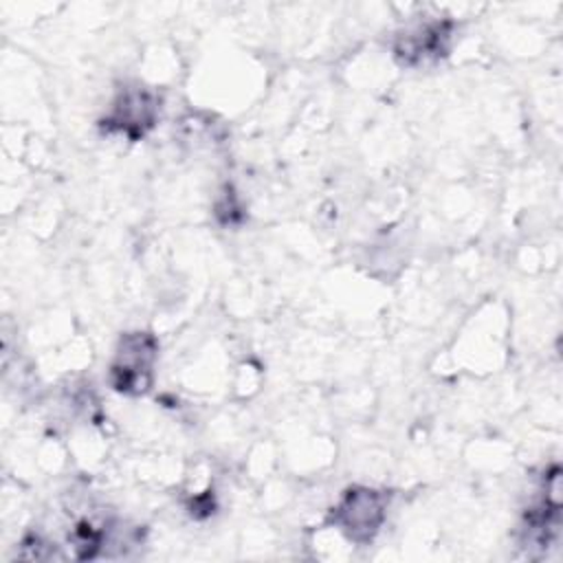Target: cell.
Returning <instances> with one entry per match:
<instances>
[{
  "instance_id": "1",
  "label": "cell",
  "mask_w": 563,
  "mask_h": 563,
  "mask_svg": "<svg viewBox=\"0 0 563 563\" xmlns=\"http://www.w3.org/2000/svg\"><path fill=\"white\" fill-rule=\"evenodd\" d=\"M152 358H154V341L150 336H141V334L128 336L112 367L114 376H119L114 380L117 389L145 391L150 385Z\"/></svg>"
},
{
  "instance_id": "2",
  "label": "cell",
  "mask_w": 563,
  "mask_h": 563,
  "mask_svg": "<svg viewBox=\"0 0 563 563\" xmlns=\"http://www.w3.org/2000/svg\"><path fill=\"white\" fill-rule=\"evenodd\" d=\"M383 497L374 490H354L345 497V501L336 510V521L341 530L350 534V539L367 541L378 530L383 519Z\"/></svg>"
}]
</instances>
